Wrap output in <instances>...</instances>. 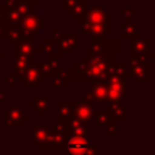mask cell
I'll return each instance as SVG.
<instances>
[{"instance_id":"1","label":"cell","mask_w":155,"mask_h":155,"mask_svg":"<svg viewBox=\"0 0 155 155\" xmlns=\"http://www.w3.org/2000/svg\"><path fill=\"white\" fill-rule=\"evenodd\" d=\"M109 67L105 62L82 54L70 67V84H92L102 80Z\"/></svg>"},{"instance_id":"2","label":"cell","mask_w":155,"mask_h":155,"mask_svg":"<svg viewBox=\"0 0 155 155\" xmlns=\"http://www.w3.org/2000/svg\"><path fill=\"white\" fill-rule=\"evenodd\" d=\"M124 54L121 39H93L84 46V56L97 58L102 62L111 64L117 61V57Z\"/></svg>"},{"instance_id":"3","label":"cell","mask_w":155,"mask_h":155,"mask_svg":"<svg viewBox=\"0 0 155 155\" xmlns=\"http://www.w3.org/2000/svg\"><path fill=\"white\" fill-rule=\"evenodd\" d=\"M46 81L45 73L42 70V61H33L18 75V82L22 84L23 88H40V86Z\"/></svg>"},{"instance_id":"4","label":"cell","mask_w":155,"mask_h":155,"mask_svg":"<svg viewBox=\"0 0 155 155\" xmlns=\"http://www.w3.org/2000/svg\"><path fill=\"white\" fill-rule=\"evenodd\" d=\"M78 24H79V34H81L86 41L93 40V39L107 38V35H109L113 31L111 23L92 24V23H88L85 19H81V21L78 22Z\"/></svg>"},{"instance_id":"5","label":"cell","mask_w":155,"mask_h":155,"mask_svg":"<svg viewBox=\"0 0 155 155\" xmlns=\"http://www.w3.org/2000/svg\"><path fill=\"white\" fill-rule=\"evenodd\" d=\"M2 127H23L29 120L28 111L22 105H10L2 113Z\"/></svg>"},{"instance_id":"6","label":"cell","mask_w":155,"mask_h":155,"mask_svg":"<svg viewBox=\"0 0 155 155\" xmlns=\"http://www.w3.org/2000/svg\"><path fill=\"white\" fill-rule=\"evenodd\" d=\"M17 24H18V27L27 35L34 36L39 30H41L42 28H45V25H46V18L45 17H41L39 13H36L34 10H31L27 15H24Z\"/></svg>"},{"instance_id":"7","label":"cell","mask_w":155,"mask_h":155,"mask_svg":"<svg viewBox=\"0 0 155 155\" xmlns=\"http://www.w3.org/2000/svg\"><path fill=\"white\" fill-rule=\"evenodd\" d=\"M54 122H35L33 127L29 128V143L34 145L35 149H39L48 138L51 132L54 130Z\"/></svg>"},{"instance_id":"8","label":"cell","mask_w":155,"mask_h":155,"mask_svg":"<svg viewBox=\"0 0 155 155\" xmlns=\"http://www.w3.org/2000/svg\"><path fill=\"white\" fill-rule=\"evenodd\" d=\"M105 82L128 84V63L127 61H115L110 64L107 75L103 78Z\"/></svg>"},{"instance_id":"9","label":"cell","mask_w":155,"mask_h":155,"mask_svg":"<svg viewBox=\"0 0 155 155\" xmlns=\"http://www.w3.org/2000/svg\"><path fill=\"white\" fill-rule=\"evenodd\" d=\"M58 52L63 57H71L79 50V34H64L54 40Z\"/></svg>"},{"instance_id":"10","label":"cell","mask_w":155,"mask_h":155,"mask_svg":"<svg viewBox=\"0 0 155 155\" xmlns=\"http://www.w3.org/2000/svg\"><path fill=\"white\" fill-rule=\"evenodd\" d=\"M29 110L35 116H45L52 109V96L50 93H38L29 101Z\"/></svg>"},{"instance_id":"11","label":"cell","mask_w":155,"mask_h":155,"mask_svg":"<svg viewBox=\"0 0 155 155\" xmlns=\"http://www.w3.org/2000/svg\"><path fill=\"white\" fill-rule=\"evenodd\" d=\"M128 79L134 84H150V67L148 64L128 62Z\"/></svg>"},{"instance_id":"12","label":"cell","mask_w":155,"mask_h":155,"mask_svg":"<svg viewBox=\"0 0 155 155\" xmlns=\"http://www.w3.org/2000/svg\"><path fill=\"white\" fill-rule=\"evenodd\" d=\"M96 114V108L94 105L82 102L80 99H73V116L80 120H86V121H93Z\"/></svg>"},{"instance_id":"13","label":"cell","mask_w":155,"mask_h":155,"mask_svg":"<svg viewBox=\"0 0 155 155\" xmlns=\"http://www.w3.org/2000/svg\"><path fill=\"white\" fill-rule=\"evenodd\" d=\"M92 24H104V23H111L113 13L108 11L105 7H98V6H90L87 15L82 18Z\"/></svg>"},{"instance_id":"14","label":"cell","mask_w":155,"mask_h":155,"mask_svg":"<svg viewBox=\"0 0 155 155\" xmlns=\"http://www.w3.org/2000/svg\"><path fill=\"white\" fill-rule=\"evenodd\" d=\"M116 31H117V39L128 40L131 38H134L139 33V23L132 18L130 19L124 18L121 22L117 23Z\"/></svg>"},{"instance_id":"15","label":"cell","mask_w":155,"mask_h":155,"mask_svg":"<svg viewBox=\"0 0 155 155\" xmlns=\"http://www.w3.org/2000/svg\"><path fill=\"white\" fill-rule=\"evenodd\" d=\"M105 110L108 111L110 120L119 122L128 121V107L124 102H108Z\"/></svg>"},{"instance_id":"16","label":"cell","mask_w":155,"mask_h":155,"mask_svg":"<svg viewBox=\"0 0 155 155\" xmlns=\"http://www.w3.org/2000/svg\"><path fill=\"white\" fill-rule=\"evenodd\" d=\"M105 84L108 87V102H126L128 99L127 84L124 82H105Z\"/></svg>"},{"instance_id":"17","label":"cell","mask_w":155,"mask_h":155,"mask_svg":"<svg viewBox=\"0 0 155 155\" xmlns=\"http://www.w3.org/2000/svg\"><path fill=\"white\" fill-rule=\"evenodd\" d=\"M150 50V39H147L143 33H138L134 38L127 40V53H137Z\"/></svg>"},{"instance_id":"18","label":"cell","mask_w":155,"mask_h":155,"mask_svg":"<svg viewBox=\"0 0 155 155\" xmlns=\"http://www.w3.org/2000/svg\"><path fill=\"white\" fill-rule=\"evenodd\" d=\"M62 59H63V56L59 52L56 54H51V56L45 57V59L42 61V70H44L46 78H51L56 73H58V70L62 68L61 67Z\"/></svg>"},{"instance_id":"19","label":"cell","mask_w":155,"mask_h":155,"mask_svg":"<svg viewBox=\"0 0 155 155\" xmlns=\"http://www.w3.org/2000/svg\"><path fill=\"white\" fill-rule=\"evenodd\" d=\"M30 54L34 57L39 56V47L34 44V38H25L22 41L13 45V54Z\"/></svg>"},{"instance_id":"20","label":"cell","mask_w":155,"mask_h":155,"mask_svg":"<svg viewBox=\"0 0 155 155\" xmlns=\"http://www.w3.org/2000/svg\"><path fill=\"white\" fill-rule=\"evenodd\" d=\"M90 6H91L90 0H80L75 5H73L65 13L69 18L73 19L74 23H78L79 21H81L87 15Z\"/></svg>"},{"instance_id":"21","label":"cell","mask_w":155,"mask_h":155,"mask_svg":"<svg viewBox=\"0 0 155 155\" xmlns=\"http://www.w3.org/2000/svg\"><path fill=\"white\" fill-rule=\"evenodd\" d=\"M57 120L68 122L73 117V99H58L56 102Z\"/></svg>"},{"instance_id":"22","label":"cell","mask_w":155,"mask_h":155,"mask_svg":"<svg viewBox=\"0 0 155 155\" xmlns=\"http://www.w3.org/2000/svg\"><path fill=\"white\" fill-rule=\"evenodd\" d=\"M70 84V67L69 68H61L58 73L51 76V88H67Z\"/></svg>"},{"instance_id":"23","label":"cell","mask_w":155,"mask_h":155,"mask_svg":"<svg viewBox=\"0 0 155 155\" xmlns=\"http://www.w3.org/2000/svg\"><path fill=\"white\" fill-rule=\"evenodd\" d=\"M91 92L93 94V98L96 101V104H107L108 102V87L104 80H98L96 82H92L91 85Z\"/></svg>"},{"instance_id":"24","label":"cell","mask_w":155,"mask_h":155,"mask_svg":"<svg viewBox=\"0 0 155 155\" xmlns=\"http://www.w3.org/2000/svg\"><path fill=\"white\" fill-rule=\"evenodd\" d=\"M67 133L73 134H88L90 133V121L80 120L76 117H71L67 122Z\"/></svg>"},{"instance_id":"25","label":"cell","mask_w":155,"mask_h":155,"mask_svg":"<svg viewBox=\"0 0 155 155\" xmlns=\"http://www.w3.org/2000/svg\"><path fill=\"white\" fill-rule=\"evenodd\" d=\"M34 56H30V54H13V71L17 74V75H21L23 73V70L28 67V64L30 62L34 61Z\"/></svg>"},{"instance_id":"26","label":"cell","mask_w":155,"mask_h":155,"mask_svg":"<svg viewBox=\"0 0 155 155\" xmlns=\"http://www.w3.org/2000/svg\"><path fill=\"white\" fill-rule=\"evenodd\" d=\"M38 47H39V56H42V57L58 53V50H57V46H56V42L53 39L40 40Z\"/></svg>"},{"instance_id":"27","label":"cell","mask_w":155,"mask_h":155,"mask_svg":"<svg viewBox=\"0 0 155 155\" xmlns=\"http://www.w3.org/2000/svg\"><path fill=\"white\" fill-rule=\"evenodd\" d=\"M93 121H94L96 128H102V127H105L107 124L110 121V116L107 110H96Z\"/></svg>"},{"instance_id":"28","label":"cell","mask_w":155,"mask_h":155,"mask_svg":"<svg viewBox=\"0 0 155 155\" xmlns=\"http://www.w3.org/2000/svg\"><path fill=\"white\" fill-rule=\"evenodd\" d=\"M116 16L120 19H124V18H126V19H130V18L136 19V18L139 17V12L137 10H134L133 7H124L121 11H119L116 13Z\"/></svg>"},{"instance_id":"29","label":"cell","mask_w":155,"mask_h":155,"mask_svg":"<svg viewBox=\"0 0 155 155\" xmlns=\"http://www.w3.org/2000/svg\"><path fill=\"white\" fill-rule=\"evenodd\" d=\"M117 122L110 120L105 126V138L107 139H117Z\"/></svg>"},{"instance_id":"30","label":"cell","mask_w":155,"mask_h":155,"mask_svg":"<svg viewBox=\"0 0 155 155\" xmlns=\"http://www.w3.org/2000/svg\"><path fill=\"white\" fill-rule=\"evenodd\" d=\"M2 82H5L10 88H17V86L19 84L18 82V75L12 70V71L7 73L5 79H2Z\"/></svg>"},{"instance_id":"31","label":"cell","mask_w":155,"mask_h":155,"mask_svg":"<svg viewBox=\"0 0 155 155\" xmlns=\"http://www.w3.org/2000/svg\"><path fill=\"white\" fill-rule=\"evenodd\" d=\"M78 99L82 101V102H86V103H90L92 105H96V101L93 98V94L91 92V88L90 87H86L82 92H80L78 94Z\"/></svg>"},{"instance_id":"32","label":"cell","mask_w":155,"mask_h":155,"mask_svg":"<svg viewBox=\"0 0 155 155\" xmlns=\"http://www.w3.org/2000/svg\"><path fill=\"white\" fill-rule=\"evenodd\" d=\"M78 1L80 0H62V11L63 12H67L73 5H75Z\"/></svg>"},{"instance_id":"33","label":"cell","mask_w":155,"mask_h":155,"mask_svg":"<svg viewBox=\"0 0 155 155\" xmlns=\"http://www.w3.org/2000/svg\"><path fill=\"white\" fill-rule=\"evenodd\" d=\"M7 23L2 19V21H0V44H1V41H2V39L5 38V35H6V30H7Z\"/></svg>"},{"instance_id":"34","label":"cell","mask_w":155,"mask_h":155,"mask_svg":"<svg viewBox=\"0 0 155 155\" xmlns=\"http://www.w3.org/2000/svg\"><path fill=\"white\" fill-rule=\"evenodd\" d=\"M149 67L153 68L155 67V50H149Z\"/></svg>"},{"instance_id":"35","label":"cell","mask_w":155,"mask_h":155,"mask_svg":"<svg viewBox=\"0 0 155 155\" xmlns=\"http://www.w3.org/2000/svg\"><path fill=\"white\" fill-rule=\"evenodd\" d=\"M6 96H7V92L5 88H0V105H5L6 104Z\"/></svg>"},{"instance_id":"36","label":"cell","mask_w":155,"mask_h":155,"mask_svg":"<svg viewBox=\"0 0 155 155\" xmlns=\"http://www.w3.org/2000/svg\"><path fill=\"white\" fill-rule=\"evenodd\" d=\"M62 33H63V31H62L61 29H57V28H52V29H51V34H52V39H53V40H56L57 38H59V36L62 35Z\"/></svg>"},{"instance_id":"37","label":"cell","mask_w":155,"mask_h":155,"mask_svg":"<svg viewBox=\"0 0 155 155\" xmlns=\"http://www.w3.org/2000/svg\"><path fill=\"white\" fill-rule=\"evenodd\" d=\"M6 61V51H0V65Z\"/></svg>"},{"instance_id":"38","label":"cell","mask_w":155,"mask_h":155,"mask_svg":"<svg viewBox=\"0 0 155 155\" xmlns=\"http://www.w3.org/2000/svg\"><path fill=\"white\" fill-rule=\"evenodd\" d=\"M30 4H33L35 7L36 6H40V4H41V1H45V0H28Z\"/></svg>"},{"instance_id":"39","label":"cell","mask_w":155,"mask_h":155,"mask_svg":"<svg viewBox=\"0 0 155 155\" xmlns=\"http://www.w3.org/2000/svg\"><path fill=\"white\" fill-rule=\"evenodd\" d=\"M4 7H5V0H0V8L4 10Z\"/></svg>"},{"instance_id":"40","label":"cell","mask_w":155,"mask_h":155,"mask_svg":"<svg viewBox=\"0 0 155 155\" xmlns=\"http://www.w3.org/2000/svg\"><path fill=\"white\" fill-rule=\"evenodd\" d=\"M124 1H138V0H124Z\"/></svg>"}]
</instances>
